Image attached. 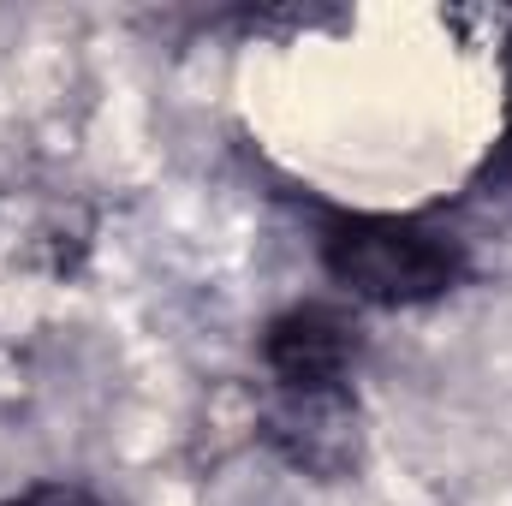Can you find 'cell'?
Wrapping results in <instances>:
<instances>
[{
    "instance_id": "6da1fadb",
    "label": "cell",
    "mask_w": 512,
    "mask_h": 506,
    "mask_svg": "<svg viewBox=\"0 0 512 506\" xmlns=\"http://www.w3.org/2000/svg\"><path fill=\"white\" fill-rule=\"evenodd\" d=\"M322 256H328V274L370 304H423L453 292L465 274V251L447 233L423 221H393V215L328 221Z\"/></svg>"
},
{
    "instance_id": "7a4b0ae2",
    "label": "cell",
    "mask_w": 512,
    "mask_h": 506,
    "mask_svg": "<svg viewBox=\"0 0 512 506\" xmlns=\"http://www.w3.org/2000/svg\"><path fill=\"white\" fill-rule=\"evenodd\" d=\"M262 358H268V376H274L280 393L334 399V393H346V376L358 364V328H352L346 310L298 304L280 322H268Z\"/></svg>"
},
{
    "instance_id": "3957f363",
    "label": "cell",
    "mask_w": 512,
    "mask_h": 506,
    "mask_svg": "<svg viewBox=\"0 0 512 506\" xmlns=\"http://www.w3.org/2000/svg\"><path fill=\"white\" fill-rule=\"evenodd\" d=\"M12 506H96V501H90L84 489H60V483H54V489H30L24 501H12Z\"/></svg>"
}]
</instances>
